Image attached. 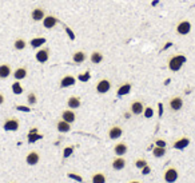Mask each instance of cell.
<instances>
[{
	"label": "cell",
	"mask_w": 195,
	"mask_h": 183,
	"mask_svg": "<svg viewBox=\"0 0 195 183\" xmlns=\"http://www.w3.org/2000/svg\"><path fill=\"white\" fill-rule=\"evenodd\" d=\"M187 58L182 55V53H178V55H174L168 59V70L172 72H178L181 68L183 67V64L186 63Z\"/></svg>",
	"instance_id": "6da1fadb"
},
{
	"label": "cell",
	"mask_w": 195,
	"mask_h": 183,
	"mask_svg": "<svg viewBox=\"0 0 195 183\" xmlns=\"http://www.w3.org/2000/svg\"><path fill=\"white\" fill-rule=\"evenodd\" d=\"M178 178H179V172L172 166L168 167V169L164 171V174H163V179H164V182H166V183H175L178 180Z\"/></svg>",
	"instance_id": "7a4b0ae2"
},
{
	"label": "cell",
	"mask_w": 195,
	"mask_h": 183,
	"mask_svg": "<svg viewBox=\"0 0 195 183\" xmlns=\"http://www.w3.org/2000/svg\"><path fill=\"white\" fill-rule=\"evenodd\" d=\"M20 127V122L18 118H8L3 123V128L6 131H18Z\"/></svg>",
	"instance_id": "3957f363"
},
{
	"label": "cell",
	"mask_w": 195,
	"mask_h": 183,
	"mask_svg": "<svg viewBox=\"0 0 195 183\" xmlns=\"http://www.w3.org/2000/svg\"><path fill=\"white\" fill-rule=\"evenodd\" d=\"M111 80L110 79H100L96 86H95V90H96L98 94H107L110 90H111Z\"/></svg>",
	"instance_id": "277c9868"
},
{
	"label": "cell",
	"mask_w": 195,
	"mask_h": 183,
	"mask_svg": "<svg viewBox=\"0 0 195 183\" xmlns=\"http://www.w3.org/2000/svg\"><path fill=\"white\" fill-rule=\"evenodd\" d=\"M191 32V23L188 20H182L178 23L177 26V33L178 35H188V33Z\"/></svg>",
	"instance_id": "5b68a950"
},
{
	"label": "cell",
	"mask_w": 195,
	"mask_h": 183,
	"mask_svg": "<svg viewBox=\"0 0 195 183\" xmlns=\"http://www.w3.org/2000/svg\"><path fill=\"white\" fill-rule=\"evenodd\" d=\"M35 59H36V62H38V63H40V64L47 63V62H48V59H49V48L44 47V48H40L39 51H36Z\"/></svg>",
	"instance_id": "8992f818"
},
{
	"label": "cell",
	"mask_w": 195,
	"mask_h": 183,
	"mask_svg": "<svg viewBox=\"0 0 195 183\" xmlns=\"http://www.w3.org/2000/svg\"><path fill=\"white\" fill-rule=\"evenodd\" d=\"M39 162H40V154L38 151L32 150L26 155V163L28 166H36Z\"/></svg>",
	"instance_id": "52a82bcc"
},
{
	"label": "cell",
	"mask_w": 195,
	"mask_h": 183,
	"mask_svg": "<svg viewBox=\"0 0 195 183\" xmlns=\"http://www.w3.org/2000/svg\"><path fill=\"white\" fill-rule=\"evenodd\" d=\"M168 106H170V110H171V111H179V110H182V107H183V99L181 96H174V98L170 99Z\"/></svg>",
	"instance_id": "ba28073f"
},
{
	"label": "cell",
	"mask_w": 195,
	"mask_h": 183,
	"mask_svg": "<svg viewBox=\"0 0 195 183\" xmlns=\"http://www.w3.org/2000/svg\"><path fill=\"white\" fill-rule=\"evenodd\" d=\"M42 23H43V27H44V28L51 29V28H54V27L59 23V19L55 18V16H52V15H46V18H44L43 20H42Z\"/></svg>",
	"instance_id": "9c48e42d"
},
{
	"label": "cell",
	"mask_w": 195,
	"mask_h": 183,
	"mask_svg": "<svg viewBox=\"0 0 195 183\" xmlns=\"http://www.w3.org/2000/svg\"><path fill=\"white\" fill-rule=\"evenodd\" d=\"M123 135V128L121 127V126H112L111 128L108 130V138L110 139H112V140H116V139H119Z\"/></svg>",
	"instance_id": "30bf717a"
},
{
	"label": "cell",
	"mask_w": 195,
	"mask_h": 183,
	"mask_svg": "<svg viewBox=\"0 0 195 183\" xmlns=\"http://www.w3.org/2000/svg\"><path fill=\"white\" fill-rule=\"evenodd\" d=\"M130 110H131V114L134 115H141L144 111V103L141 100H134L130 106Z\"/></svg>",
	"instance_id": "8fae6325"
},
{
	"label": "cell",
	"mask_w": 195,
	"mask_h": 183,
	"mask_svg": "<svg viewBox=\"0 0 195 183\" xmlns=\"http://www.w3.org/2000/svg\"><path fill=\"white\" fill-rule=\"evenodd\" d=\"M31 18H32L33 22H42L43 19L46 18V11H44L43 8H40V7L33 8L32 12H31Z\"/></svg>",
	"instance_id": "7c38bea8"
},
{
	"label": "cell",
	"mask_w": 195,
	"mask_h": 183,
	"mask_svg": "<svg viewBox=\"0 0 195 183\" xmlns=\"http://www.w3.org/2000/svg\"><path fill=\"white\" fill-rule=\"evenodd\" d=\"M188 145H190V139L187 136H183V138H179V139L175 140L172 143V147L175 150H184L186 147H188Z\"/></svg>",
	"instance_id": "4fadbf2b"
},
{
	"label": "cell",
	"mask_w": 195,
	"mask_h": 183,
	"mask_svg": "<svg viewBox=\"0 0 195 183\" xmlns=\"http://www.w3.org/2000/svg\"><path fill=\"white\" fill-rule=\"evenodd\" d=\"M75 83H76V78L74 75H66L62 78L60 80V88H68V87H72Z\"/></svg>",
	"instance_id": "5bb4252c"
},
{
	"label": "cell",
	"mask_w": 195,
	"mask_h": 183,
	"mask_svg": "<svg viewBox=\"0 0 195 183\" xmlns=\"http://www.w3.org/2000/svg\"><path fill=\"white\" fill-rule=\"evenodd\" d=\"M127 151H128V147L124 142H119L114 146V152H115V155H118V156H123Z\"/></svg>",
	"instance_id": "9a60e30c"
},
{
	"label": "cell",
	"mask_w": 195,
	"mask_h": 183,
	"mask_svg": "<svg viewBox=\"0 0 195 183\" xmlns=\"http://www.w3.org/2000/svg\"><path fill=\"white\" fill-rule=\"evenodd\" d=\"M28 75V71L26 67H18L16 70L13 71V78L15 80H23V79H26Z\"/></svg>",
	"instance_id": "2e32d148"
},
{
	"label": "cell",
	"mask_w": 195,
	"mask_h": 183,
	"mask_svg": "<svg viewBox=\"0 0 195 183\" xmlns=\"http://www.w3.org/2000/svg\"><path fill=\"white\" fill-rule=\"evenodd\" d=\"M126 167V159L123 156H116L115 159L112 160V169L116 170V171H121Z\"/></svg>",
	"instance_id": "e0dca14e"
},
{
	"label": "cell",
	"mask_w": 195,
	"mask_h": 183,
	"mask_svg": "<svg viewBox=\"0 0 195 183\" xmlns=\"http://www.w3.org/2000/svg\"><path fill=\"white\" fill-rule=\"evenodd\" d=\"M62 119L68 123H74L76 120V114H75L74 110H71V108H69V110H64L62 112Z\"/></svg>",
	"instance_id": "ac0fdd59"
},
{
	"label": "cell",
	"mask_w": 195,
	"mask_h": 183,
	"mask_svg": "<svg viewBox=\"0 0 195 183\" xmlns=\"http://www.w3.org/2000/svg\"><path fill=\"white\" fill-rule=\"evenodd\" d=\"M43 139V135L42 134H39V131H38V128H31L28 132V143H35L36 140H40Z\"/></svg>",
	"instance_id": "d6986e66"
},
{
	"label": "cell",
	"mask_w": 195,
	"mask_h": 183,
	"mask_svg": "<svg viewBox=\"0 0 195 183\" xmlns=\"http://www.w3.org/2000/svg\"><path fill=\"white\" fill-rule=\"evenodd\" d=\"M47 43V39L43 38V36H38V38H32L31 40H29V46L32 48H40L42 46Z\"/></svg>",
	"instance_id": "ffe728a7"
},
{
	"label": "cell",
	"mask_w": 195,
	"mask_h": 183,
	"mask_svg": "<svg viewBox=\"0 0 195 183\" xmlns=\"http://www.w3.org/2000/svg\"><path fill=\"white\" fill-rule=\"evenodd\" d=\"M56 128L59 132H63V134H66V132H69L71 131V123H68L66 120L60 119L58 123H56Z\"/></svg>",
	"instance_id": "44dd1931"
},
{
	"label": "cell",
	"mask_w": 195,
	"mask_h": 183,
	"mask_svg": "<svg viewBox=\"0 0 195 183\" xmlns=\"http://www.w3.org/2000/svg\"><path fill=\"white\" fill-rule=\"evenodd\" d=\"M67 104L71 110H76V108L80 107L82 102H80V98L79 96H69L68 100H67Z\"/></svg>",
	"instance_id": "7402d4cb"
},
{
	"label": "cell",
	"mask_w": 195,
	"mask_h": 183,
	"mask_svg": "<svg viewBox=\"0 0 195 183\" xmlns=\"http://www.w3.org/2000/svg\"><path fill=\"white\" fill-rule=\"evenodd\" d=\"M11 74H12V70H11V67H9V64H7V63L0 64V79H7Z\"/></svg>",
	"instance_id": "603a6c76"
},
{
	"label": "cell",
	"mask_w": 195,
	"mask_h": 183,
	"mask_svg": "<svg viewBox=\"0 0 195 183\" xmlns=\"http://www.w3.org/2000/svg\"><path fill=\"white\" fill-rule=\"evenodd\" d=\"M131 83H123V84L118 88V91H116V95L118 96H126L127 94H130V91H131Z\"/></svg>",
	"instance_id": "cb8c5ba5"
},
{
	"label": "cell",
	"mask_w": 195,
	"mask_h": 183,
	"mask_svg": "<svg viewBox=\"0 0 195 183\" xmlns=\"http://www.w3.org/2000/svg\"><path fill=\"white\" fill-rule=\"evenodd\" d=\"M86 58H87V55L84 51H76V52H74V55H72V62L76 64H82L86 60Z\"/></svg>",
	"instance_id": "d4e9b609"
},
{
	"label": "cell",
	"mask_w": 195,
	"mask_h": 183,
	"mask_svg": "<svg viewBox=\"0 0 195 183\" xmlns=\"http://www.w3.org/2000/svg\"><path fill=\"white\" fill-rule=\"evenodd\" d=\"M90 60L94 64H99L103 62V53L100 51H94L91 55H90Z\"/></svg>",
	"instance_id": "484cf974"
},
{
	"label": "cell",
	"mask_w": 195,
	"mask_h": 183,
	"mask_svg": "<svg viewBox=\"0 0 195 183\" xmlns=\"http://www.w3.org/2000/svg\"><path fill=\"white\" fill-rule=\"evenodd\" d=\"M26 47H27V42H26V39H23V38H18L16 40L13 42V48L18 49V51H23Z\"/></svg>",
	"instance_id": "4316f807"
},
{
	"label": "cell",
	"mask_w": 195,
	"mask_h": 183,
	"mask_svg": "<svg viewBox=\"0 0 195 183\" xmlns=\"http://www.w3.org/2000/svg\"><path fill=\"white\" fill-rule=\"evenodd\" d=\"M91 182L92 183H106L107 182V178L103 172H95L91 178Z\"/></svg>",
	"instance_id": "83f0119b"
},
{
	"label": "cell",
	"mask_w": 195,
	"mask_h": 183,
	"mask_svg": "<svg viewBox=\"0 0 195 183\" xmlns=\"http://www.w3.org/2000/svg\"><path fill=\"white\" fill-rule=\"evenodd\" d=\"M11 90H12V92L15 94V95H20V94H23L24 88H23V86H22L20 80H15V82L12 83V86H11Z\"/></svg>",
	"instance_id": "f1b7e54d"
},
{
	"label": "cell",
	"mask_w": 195,
	"mask_h": 183,
	"mask_svg": "<svg viewBox=\"0 0 195 183\" xmlns=\"http://www.w3.org/2000/svg\"><path fill=\"white\" fill-rule=\"evenodd\" d=\"M152 155L155 158H162L166 155V147H158V146H155L152 148Z\"/></svg>",
	"instance_id": "f546056e"
},
{
	"label": "cell",
	"mask_w": 195,
	"mask_h": 183,
	"mask_svg": "<svg viewBox=\"0 0 195 183\" xmlns=\"http://www.w3.org/2000/svg\"><path fill=\"white\" fill-rule=\"evenodd\" d=\"M27 103L29 106H35L38 103V96H36V94L35 92H29L28 95H27Z\"/></svg>",
	"instance_id": "4dcf8cb0"
},
{
	"label": "cell",
	"mask_w": 195,
	"mask_h": 183,
	"mask_svg": "<svg viewBox=\"0 0 195 183\" xmlns=\"http://www.w3.org/2000/svg\"><path fill=\"white\" fill-rule=\"evenodd\" d=\"M74 150H75V146H67V147H64V150H63V158H64V159H67V158L71 156L74 154Z\"/></svg>",
	"instance_id": "1f68e13d"
},
{
	"label": "cell",
	"mask_w": 195,
	"mask_h": 183,
	"mask_svg": "<svg viewBox=\"0 0 195 183\" xmlns=\"http://www.w3.org/2000/svg\"><path fill=\"white\" fill-rule=\"evenodd\" d=\"M148 163H147V160L144 159V158H139V159H136L135 160V167L136 169H139V170H142L144 166H147Z\"/></svg>",
	"instance_id": "d6a6232c"
},
{
	"label": "cell",
	"mask_w": 195,
	"mask_h": 183,
	"mask_svg": "<svg viewBox=\"0 0 195 183\" xmlns=\"http://www.w3.org/2000/svg\"><path fill=\"white\" fill-rule=\"evenodd\" d=\"M67 176L69 178V179H74V180H76V182H79V183H83V182H84V180H83V176L79 175V174H75V172H68Z\"/></svg>",
	"instance_id": "836d02e7"
},
{
	"label": "cell",
	"mask_w": 195,
	"mask_h": 183,
	"mask_svg": "<svg viewBox=\"0 0 195 183\" xmlns=\"http://www.w3.org/2000/svg\"><path fill=\"white\" fill-rule=\"evenodd\" d=\"M143 115L144 118H147V119H150V118H152L154 116V110H152V107H144V111H143Z\"/></svg>",
	"instance_id": "e575fe53"
},
{
	"label": "cell",
	"mask_w": 195,
	"mask_h": 183,
	"mask_svg": "<svg viewBox=\"0 0 195 183\" xmlns=\"http://www.w3.org/2000/svg\"><path fill=\"white\" fill-rule=\"evenodd\" d=\"M90 78H91V74H90L88 71H86V72H83V74H80V75L78 76V80H80V82H88Z\"/></svg>",
	"instance_id": "d590c367"
},
{
	"label": "cell",
	"mask_w": 195,
	"mask_h": 183,
	"mask_svg": "<svg viewBox=\"0 0 195 183\" xmlns=\"http://www.w3.org/2000/svg\"><path fill=\"white\" fill-rule=\"evenodd\" d=\"M64 31H66V33H67V35H68V38H69V39H71V40H75V38H76V36H75V33H74V31H72V29H71V28H69L68 26H64Z\"/></svg>",
	"instance_id": "8d00e7d4"
},
{
	"label": "cell",
	"mask_w": 195,
	"mask_h": 183,
	"mask_svg": "<svg viewBox=\"0 0 195 183\" xmlns=\"http://www.w3.org/2000/svg\"><path fill=\"white\" fill-rule=\"evenodd\" d=\"M155 146H158V147H167V142L164 139H157V140H155Z\"/></svg>",
	"instance_id": "74e56055"
},
{
	"label": "cell",
	"mask_w": 195,
	"mask_h": 183,
	"mask_svg": "<svg viewBox=\"0 0 195 183\" xmlns=\"http://www.w3.org/2000/svg\"><path fill=\"white\" fill-rule=\"evenodd\" d=\"M16 110H18V111H23V112H29V111H31V107H27V106H16Z\"/></svg>",
	"instance_id": "f35d334b"
},
{
	"label": "cell",
	"mask_w": 195,
	"mask_h": 183,
	"mask_svg": "<svg viewBox=\"0 0 195 183\" xmlns=\"http://www.w3.org/2000/svg\"><path fill=\"white\" fill-rule=\"evenodd\" d=\"M141 172H142V174H143V175H148V174H150V172H151V167H150L148 165H147V166H144V167H143V169L141 170Z\"/></svg>",
	"instance_id": "ab89813d"
},
{
	"label": "cell",
	"mask_w": 195,
	"mask_h": 183,
	"mask_svg": "<svg viewBox=\"0 0 195 183\" xmlns=\"http://www.w3.org/2000/svg\"><path fill=\"white\" fill-rule=\"evenodd\" d=\"M158 108H159V112H158V115H159V118H162V115H163V110H164V107H163V103H161V102H159V103H158Z\"/></svg>",
	"instance_id": "60d3db41"
},
{
	"label": "cell",
	"mask_w": 195,
	"mask_h": 183,
	"mask_svg": "<svg viewBox=\"0 0 195 183\" xmlns=\"http://www.w3.org/2000/svg\"><path fill=\"white\" fill-rule=\"evenodd\" d=\"M170 47H172V42H168V43H166L164 44V47H163V51H166L167 48H170Z\"/></svg>",
	"instance_id": "b9f144b4"
},
{
	"label": "cell",
	"mask_w": 195,
	"mask_h": 183,
	"mask_svg": "<svg viewBox=\"0 0 195 183\" xmlns=\"http://www.w3.org/2000/svg\"><path fill=\"white\" fill-rule=\"evenodd\" d=\"M4 102H6V98H4V95L2 92H0V106L4 104Z\"/></svg>",
	"instance_id": "7bdbcfd3"
},
{
	"label": "cell",
	"mask_w": 195,
	"mask_h": 183,
	"mask_svg": "<svg viewBox=\"0 0 195 183\" xmlns=\"http://www.w3.org/2000/svg\"><path fill=\"white\" fill-rule=\"evenodd\" d=\"M124 116H126V118H130V116H131V114H128V112H126V114H124Z\"/></svg>",
	"instance_id": "ee69618b"
},
{
	"label": "cell",
	"mask_w": 195,
	"mask_h": 183,
	"mask_svg": "<svg viewBox=\"0 0 195 183\" xmlns=\"http://www.w3.org/2000/svg\"><path fill=\"white\" fill-rule=\"evenodd\" d=\"M128 183H141L139 180H131V182H128Z\"/></svg>",
	"instance_id": "f6af8a7d"
},
{
	"label": "cell",
	"mask_w": 195,
	"mask_h": 183,
	"mask_svg": "<svg viewBox=\"0 0 195 183\" xmlns=\"http://www.w3.org/2000/svg\"><path fill=\"white\" fill-rule=\"evenodd\" d=\"M11 183H15V182H11Z\"/></svg>",
	"instance_id": "bcb514c9"
}]
</instances>
